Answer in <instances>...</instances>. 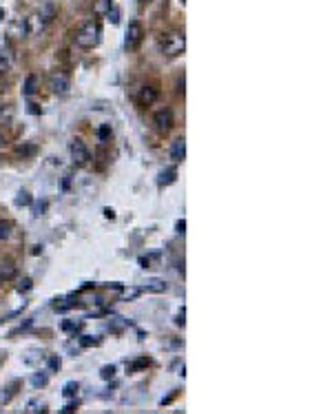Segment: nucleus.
Wrapping results in <instances>:
<instances>
[{"instance_id": "nucleus-25", "label": "nucleus", "mask_w": 332, "mask_h": 414, "mask_svg": "<svg viewBox=\"0 0 332 414\" xmlns=\"http://www.w3.org/2000/svg\"><path fill=\"white\" fill-rule=\"evenodd\" d=\"M98 344H100V339H96V337H89V335L80 337V346H82V348H91V346H98Z\"/></svg>"}, {"instance_id": "nucleus-37", "label": "nucleus", "mask_w": 332, "mask_h": 414, "mask_svg": "<svg viewBox=\"0 0 332 414\" xmlns=\"http://www.w3.org/2000/svg\"><path fill=\"white\" fill-rule=\"evenodd\" d=\"M175 323H177V326H184V308L179 310V315H177V319H175Z\"/></svg>"}, {"instance_id": "nucleus-2", "label": "nucleus", "mask_w": 332, "mask_h": 414, "mask_svg": "<svg viewBox=\"0 0 332 414\" xmlns=\"http://www.w3.org/2000/svg\"><path fill=\"white\" fill-rule=\"evenodd\" d=\"M186 49V36L184 31H166L160 36V51L166 58H177Z\"/></svg>"}, {"instance_id": "nucleus-23", "label": "nucleus", "mask_w": 332, "mask_h": 414, "mask_svg": "<svg viewBox=\"0 0 332 414\" xmlns=\"http://www.w3.org/2000/svg\"><path fill=\"white\" fill-rule=\"evenodd\" d=\"M111 137V124H102L98 128V140L100 142H107Z\"/></svg>"}, {"instance_id": "nucleus-9", "label": "nucleus", "mask_w": 332, "mask_h": 414, "mask_svg": "<svg viewBox=\"0 0 332 414\" xmlns=\"http://www.w3.org/2000/svg\"><path fill=\"white\" fill-rule=\"evenodd\" d=\"M175 179H177V169H175V166H166V169L160 171V175H158L160 186H168V184H173Z\"/></svg>"}, {"instance_id": "nucleus-34", "label": "nucleus", "mask_w": 332, "mask_h": 414, "mask_svg": "<svg viewBox=\"0 0 332 414\" xmlns=\"http://www.w3.org/2000/svg\"><path fill=\"white\" fill-rule=\"evenodd\" d=\"M75 410H78V403H69V406H64V408H62V412H64V414L75 412Z\"/></svg>"}, {"instance_id": "nucleus-11", "label": "nucleus", "mask_w": 332, "mask_h": 414, "mask_svg": "<svg viewBox=\"0 0 332 414\" xmlns=\"http://www.w3.org/2000/svg\"><path fill=\"white\" fill-rule=\"evenodd\" d=\"M160 261H162V253H149L144 257H140V266L142 268H155V266H160Z\"/></svg>"}, {"instance_id": "nucleus-6", "label": "nucleus", "mask_w": 332, "mask_h": 414, "mask_svg": "<svg viewBox=\"0 0 332 414\" xmlns=\"http://www.w3.org/2000/svg\"><path fill=\"white\" fill-rule=\"evenodd\" d=\"M153 124H155V128H158L160 133H164V135H166V133L175 126L173 111H170V109H160V111L153 116Z\"/></svg>"}, {"instance_id": "nucleus-28", "label": "nucleus", "mask_w": 332, "mask_h": 414, "mask_svg": "<svg viewBox=\"0 0 332 414\" xmlns=\"http://www.w3.org/2000/svg\"><path fill=\"white\" fill-rule=\"evenodd\" d=\"M29 290H31V279L29 277L20 279V284H18V293H29Z\"/></svg>"}, {"instance_id": "nucleus-26", "label": "nucleus", "mask_w": 332, "mask_h": 414, "mask_svg": "<svg viewBox=\"0 0 332 414\" xmlns=\"http://www.w3.org/2000/svg\"><path fill=\"white\" fill-rule=\"evenodd\" d=\"M80 326H82L80 321H62V330L64 332H78Z\"/></svg>"}, {"instance_id": "nucleus-19", "label": "nucleus", "mask_w": 332, "mask_h": 414, "mask_svg": "<svg viewBox=\"0 0 332 414\" xmlns=\"http://www.w3.org/2000/svg\"><path fill=\"white\" fill-rule=\"evenodd\" d=\"M73 306H78V301H73V299H64V303H55L54 310L55 312H66V310H71Z\"/></svg>"}, {"instance_id": "nucleus-41", "label": "nucleus", "mask_w": 332, "mask_h": 414, "mask_svg": "<svg viewBox=\"0 0 332 414\" xmlns=\"http://www.w3.org/2000/svg\"><path fill=\"white\" fill-rule=\"evenodd\" d=\"M2 18H4V9H0V20H2Z\"/></svg>"}, {"instance_id": "nucleus-7", "label": "nucleus", "mask_w": 332, "mask_h": 414, "mask_svg": "<svg viewBox=\"0 0 332 414\" xmlns=\"http://www.w3.org/2000/svg\"><path fill=\"white\" fill-rule=\"evenodd\" d=\"M158 98H160V91L155 87H142L140 93H137V102L142 107H151L153 102H158Z\"/></svg>"}, {"instance_id": "nucleus-10", "label": "nucleus", "mask_w": 332, "mask_h": 414, "mask_svg": "<svg viewBox=\"0 0 332 414\" xmlns=\"http://www.w3.org/2000/svg\"><path fill=\"white\" fill-rule=\"evenodd\" d=\"M54 16H55V7H54V2H47L45 7L40 9V16H38V20L42 22V27H47L51 20H54Z\"/></svg>"}, {"instance_id": "nucleus-30", "label": "nucleus", "mask_w": 332, "mask_h": 414, "mask_svg": "<svg viewBox=\"0 0 332 414\" xmlns=\"http://www.w3.org/2000/svg\"><path fill=\"white\" fill-rule=\"evenodd\" d=\"M60 365H62L60 356H49V370H60Z\"/></svg>"}, {"instance_id": "nucleus-39", "label": "nucleus", "mask_w": 332, "mask_h": 414, "mask_svg": "<svg viewBox=\"0 0 332 414\" xmlns=\"http://www.w3.org/2000/svg\"><path fill=\"white\" fill-rule=\"evenodd\" d=\"M177 91L184 96V75H182V80H179V84H177Z\"/></svg>"}, {"instance_id": "nucleus-17", "label": "nucleus", "mask_w": 332, "mask_h": 414, "mask_svg": "<svg viewBox=\"0 0 332 414\" xmlns=\"http://www.w3.org/2000/svg\"><path fill=\"white\" fill-rule=\"evenodd\" d=\"M126 328V321L122 317H113L111 321H109V330L111 332H122Z\"/></svg>"}, {"instance_id": "nucleus-33", "label": "nucleus", "mask_w": 332, "mask_h": 414, "mask_svg": "<svg viewBox=\"0 0 332 414\" xmlns=\"http://www.w3.org/2000/svg\"><path fill=\"white\" fill-rule=\"evenodd\" d=\"M29 113H33V116H40V113H42V109L38 107V104H33V102H31V104H29Z\"/></svg>"}, {"instance_id": "nucleus-16", "label": "nucleus", "mask_w": 332, "mask_h": 414, "mask_svg": "<svg viewBox=\"0 0 332 414\" xmlns=\"http://www.w3.org/2000/svg\"><path fill=\"white\" fill-rule=\"evenodd\" d=\"M142 290H144V293H164L166 284L162 282V279H153V282H149Z\"/></svg>"}, {"instance_id": "nucleus-35", "label": "nucleus", "mask_w": 332, "mask_h": 414, "mask_svg": "<svg viewBox=\"0 0 332 414\" xmlns=\"http://www.w3.org/2000/svg\"><path fill=\"white\" fill-rule=\"evenodd\" d=\"M146 363H149V361H146V359H137L135 363L131 365V370H137V368H142V365H146Z\"/></svg>"}, {"instance_id": "nucleus-20", "label": "nucleus", "mask_w": 332, "mask_h": 414, "mask_svg": "<svg viewBox=\"0 0 332 414\" xmlns=\"http://www.w3.org/2000/svg\"><path fill=\"white\" fill-rule=\"evenodd\" d=\"M29 204H31V195H29V191H20V193H18L16 206H29Z\"/></svg>"}, {"instance_id": "nucleus-21", "label": "nucleus", "mask_w": 332, "mask_h": 414, "mask_svg": "<svg viewBox=\"0 0 332 414\" xmlns=\"http://www.w3.org/2000/svg\"><path fill=\"white\" fill-rule=\"evenodd\" d=\"M100 377H102L104 381H111V379L115 377V365H104V368L100 370Z\"/></svg>"}, {"instance_id": "nucleus-14", "label": "nucleus", "mask_w": 332, "mask_h": 414, "mask_svg": "<svg viewBox=\"0 0 332 414\" xmlns=\"http://www.w3.org/2000/svg\"><path fill=\"white\" fill-rule=\"evenodd\" d=\"M111 7H113V0H96L93 2V13L96 16H107Z\"/></svg>"}, {"instance_id": "nucleus-12", "label": "nucleus", "mask_w": 332, "mask_h": 414, "mask_svg": "<svg viewBox=\"0 0 332 414\" xmlns=\"http://www.w3.org/2000/svg\"><path fill=\"white\" fill-rule=\"evenodd\" d=\"M11 64H13V51L9 49V47H2V49H0V71L4 73Z\"/></svg>"}, {"instance_id": "nucleus-13", "label": "nucleus", "mask_w": 332, "mask_h": 414, "mask_svg": "<svg viewBox=\"0 0 332 414\" xmlns=\"http://www.w3.org/2000/svg\"><path fill=\"white\" fill-rule=\"evenodd\" d=\"M38 82H40L38 75L29 73V75H27V80H25V87H22V93H25V96H33V93L38 91Z\"/></svg>"}, {"instance_id": "nucleus-36", "label": "nucleus", "mask_w": 332, "mask_h": 414, "mask_svg": "<svg viewBox=\"0 0 332 414\" xmlns=\"http://www.w3.org/2000/svg\"><path fill=\"white\" fill-rule=\"evenodd\" d=\"M175 228H177V233H179V235H184V228H186V222H184V220H179V222H177V226H175Z\"/></svg>"}, {"instance_id": "nucleus-31", "label": "nucleus", "mask_w": 332, "mask_h": 414, "mask_svg": "<svg viewBox=\"0 0 332 414\" xmlns=\"http://www.w3.org/2000/svg\"><path fill=\"white\" fill-rule=\"evenodd\" d=\"M45 211H47V199H42L40 204H36V208H33V215L38 217V215H42Z\"/></svg>"}, {"instance_id": "nucleus-32", "label": "nucleus", "mask_w": 332, "mask_h": 414, "mask_svg": "<svg viewBox=\"0 0 332 414\" xmlns=\"http://www.w3.org/2000/svg\"><path fill=\"white\" fill-rule=\"evenodd\" d=\"M18 153L20 155H33L36 153V146H18Z\"/></svg>"}, {"instance_id": "nucleus-4", "label": "nucleus", "mask_w": 332, "mask_h": 414, "mask_svg": "<svg viewBox=\"0 0 332 414\" xmlns=\"http://www.w3.org/2000/svg\"><path fill=\"white\" fill-rule=\"evenodd\" d=\"M142 38H144V29L137 20H131L129 27H126V33H124V49L126 51H133L140 47Z\"/></svg>"}, {"instance_id": "nucleus-8", "label": "nucleus", "mask_w": 332, "mask_h": 414, "mask_svg": "<svg viewBox=\"0 0 332 414\" xmlns=\"http://www.w3.org/2000/svg\"><path fill=\"white\" fill-rule=\"evenodd\" d=\"M184 158H186V140H184V137H177V140L173 142V146H170V160L184 162Z\"/></svg>"}, {"instance_id": "nucleus-18", "label": "nucleus", "mask_w": 332, "mask_h": 414, "mask_svg": "<svg viewBox=\"0 0 332 414\" xmlns=\"http://www.w3.org/2000/svg\"><path fill=\"white\" fill-rule=\"evenodd\" d=\"M47 381H49V377H47L45 372H36L31 377V383H33V388H45Z\"/></svg>"}, {"instance_id": "nucleus-29", "label": "nucleus", "mask_w": 332, "mask_h": 414, "mask_svg": "<svg viewBox=\"0 0 332 414\" xmlns=\"http://www.w3.org/2000/svg\"><path fill=\"white\" fill-rule=\"evenodd\" d=\"M27 412H45V403L29 401V408H27Z\"/></svg>"}, {"instance_id": "nucleus-22", "label": "nucleus", "mask_w": 332, "mask_h": 414, "mask_svg": "<svg viewBox=\"0 0 332 414\" xmlns=\"http://www.w3.org/2000/svg\"><path fill=\"white\" fill-rule=\"evenodd\" d=\"M9 235H11V224L0 220V241L2 239H9Z\"/></svg>"}, {"instance_id": "nucleus-1", "label": "nucleus", "mask_w": 332, "mask_h": 414, "mask_svg": "<svg viewBox=\"0 0 332 414\" xmlns=\"http://www.w3.org/2000/svg\"><path fill=\"white\" fill-rule=\"evenodd\" d=\"M73 40H75V45L82 47V49H93V47H98L100 40H102V27H100V22L98 20L82 22V25L78 27V31H75Z\"/></svg>"}, {"instance_id": "nucleus-38", "label": "nucleus", "mask_w": 332, "mask_h": 414, "mask_svg": "<svg viewBox=\"0 0 332 414\" xmlns=\"http://www.w3.org/2000/svg\"><path fill=\"white\" fill-rule=\"evenodd\" d=\"M4 87H7V80H4V73L0 71V91H4Z\"/></svg>"}, {"instance_id": "nucleus-3", "label": "nucleus", "mask_w": 332, "mask_h": 414, "mask_svg": "<svg viewBox=\"0 0 332 414\" xmlns=\"http://www.w3.org/2000/svg\"><path fill=\"white\" fill-rule=\"evenodd\" d=\"M47 84H49L51 93L64 96V93L71 89V78H69V73H66V71L55 69V71H51V73H49V78H47Z\"/></svg>"}, {"instance_id": "nucleus-15", "label": "nucleus", "mask_w": 332, "mask_h": 414, "mask_svg": "<svg viewBox=\"0 0 332 414\" xmlns=\"http://www.w3.org/2000/svg\"><path fill=\"white\" fill-rule=\"evenodd\" d=\"M16 275V266L11 261H0V282L2 279H11Z\"/></svg>"}, {"instance_id": "nucleus-5", "label": "nucleus", "mask_w": 332, "mask_h": 414, "mask_svg": "<svg viewBox=\"0 0 332 414\" xmlns=\"http://www.w3.org/2000/svg\"><path fill=\"white\" fill-rule=\"evenodd\" d=\"M69 151H71V160H73L75 166H84L89 160H91V153H89L87 144H84L82 140H73V142H71Z\"/></svg>"}, {"instance_id": "nucleus-40", "label": "nucleus", "mask_w": 332, "mask_h": 414, "mask_svg": "<svg viewBox=\"0 0 332 414\" xmlns=\"http://www.w3.org/2000/svg\"><path fill=\"white\" fill-rule=\"evenodd\" d=\"M137 2H140V4H151L153 0H137Z\"/></svg>"}, {"instance_id": "nucleus-27", "label": "nucleus", "mask_w": 332, "mask_h": 414, "mask_svg": "<svg viewBox=\"0 0 332 414\" xmlns=\"http://www.w3.org/2000/svg\"><path fill=\"white\" fill-rule=\"evenodd\" d=\"M107 16H109V20H111L113 25H117V22H120V9H117L115 4H113V7L109 9V13H107Z\"/></svg>"}, {"instance_id": "nucleus-24", "label": "nucleus", "mask_w": 332, "mask_h": 414, "mask_svg": "<svg viewBox=\"0 0 332 414\" xmlns=\"http://www.w3.org/2000/svg\"><path fill=\"white\" fill-rule=\"evenodd\" d=\"M78 388H80V385L75 381H69L62 388V394H64V397H75V394H78Z\"/></svg>"}]
</instances>
